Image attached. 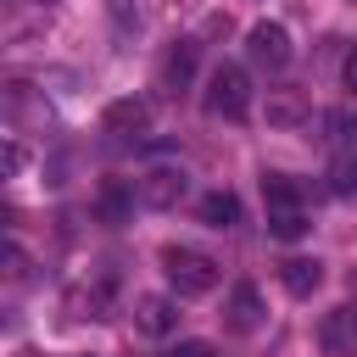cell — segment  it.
Segmentation results:
<instances>
[{
  "mask_svg": "<svg viewBox=\"0 0 357 357\" xmlns=\"http://www.w3.org/2000/svg\"><path fill=\"white\" fill-rule=\"evenodd\" d=\"M162 273L173 296H212L218 290V262L195 245H162Z\"/></svg>",
  "mask_w": 357,
  "mask_h": 357,
  "instance_id": "obj_1",
  "label": "cell"
},
{
  "mask_svg": "<svg viewBox=\"0 0 357 357\" xmlns=\"http://www.w3.org/2000/svg\"><path fill=\"white\" fill-rule=\"evenodd\" d=\"M206 112L229 117V123H240L251 112V78H245V67H234V61L212 67V78H206Z\"/></svg>",
  "mask_w": 357,
  "mask_h": 357,
  "instance_id": "obj_2",
  "label": "cell"
},
{
  "mask_svg": "<svg viewBox=\"0 0 357 357\" xmlns=\"http://www.w3.org/2000/svg\"><path fill=\"white\" fill-rule=\"evenodd\" d=\"M245 50H251V61H262V67H284V61H290V33H284V22H251Z\"/></svg>",
  "mask_w": 357,
  "mask_h": 357,
  "instance_id": "obj_3",
  "label": "cell"
},
{
  "mask_svg": "<svg viewBox=\"0 0 357 357\" xmlns=\"http://www.w3.org/2000/svg\"><path fill=\"white\" fill-rule=\"evenodd\" d=\"M184 190H190V184H184V173H178V167H151V173L139 178V201H145V206H156V212L178 206V201H184Z\"/></svg>",
  "mask_w": 357,
  "mask_h": 357,
  "instance_id": "obj_4",
  "label": "cell"
},
{
  "mask_svg": "<svg viewBox=\"0 0 357 357\" xmlns=\"http://www.w3.org/2000/svg\"><path fill=\"white\" fill-rule=\"evenodd\" d=\"M134 324L145 335H167L178 324V301L173 296H134Z\"/></svg>",
  "mask_w": 357,
  "mask_h": 357,
  "instance_id": "obj_5",
  "label": "cell"
},
{
  "mask_svg": "<svg viewBox=\"0 0 357 357\" xmlns=\"http://www.w3.org/2000/svg\"><path fill=\"white\" fill-rule=\"evenodd\" d=\"M195 78V39H173L167 45V56H162V89H184Z\"/></svg>",
  "mask_w": 357,
  "mask_h": 357,
  "instance_id": "obj_6",
  "label": "cell"
},
{
  "mask_svg": "<svg viewBox=\"0 0 357 357\" xmlns=\"http://www.w3.org/2000/svg\"><path fill=\"white\" fill-rule=\"evenodd\" d=\"M145 123H151V112H145V100H112L106 106V134H123V139H139L145 134Z\"/></svg>",
  "mask_w": 357,
  "mask_h": 357,
  "instance_id": "obj_7",
  "label": "cell"
},
{
  "mask_svg": "<svg viewBox=\"0 0 357 357\" xmlns=\"http://www.w3.org/2000/svg\"><path fill=\"white\" fill-rule=\"evenodd\" d=\"M279 284H284L290 296H312V290L324 284V262H312V257H290V262L279 268Z\"/></svg>",
  "mask_w": 357,
  "mask_h": 357,
  "instance_id": "obj_8",
  "label": "cell"
},
{
  "mask_svg": "<svg viewBox=\"0 0 357 357\" xmlns=\"http://www.w3.org/2000/svg\"><path fill=\"white\" fill-rule=\"evenodd\" d=\"M257 324H262V296H257V284H234V296H229V329L251 335Z\"/></svg>",
  "mask_w": 357,
  "mask_h": 357,
  "instance_id": "obj_9",
  "label": "cell"
},
{
  "mask_svg": "<svg viewBox=\"0 0 357 357\" xmlns=\"http://www.w3.org/2000/svg\"><path fill=\"white\" fill-rule=\"evenodd\" d=\"M201 223H206V229H234V223H240V195H229V190L201 195Z\"/></svg>",
  "mask_w": 357,
  "mask_h": 357,
  "instance_id": "obj_10",
  "label": "cell"
},
{
  "mask_svg": "<svg viewBox=\"0 0 357 357\" xmlns=\"http://www.w3.org/2000/svg\"><path fill=\"white\" fill-rule=\"evenodd\" d=\"M307 229H312L307 206H268V234L273 240H301Z\"/></svg>",
  "mask_w": 357,
  "mask_h": 357,
  "instance_id": "obj_11",
  "label": "cell"
},
{
  "mask_svg": "<svg viewBox=\"0 0 357 357\" xmlns=\"http://www.w3.org/2000/svg\"><path fill=\"white\" fill-rule=\"evenodd\" d=\"M95 206H100V218H106V223H123V218H128V206H134V190H128L123 178H106Z\"/></svg>",
  "mask_w": 357,
  "mask_h": 357,
  "instance_id": "obj_12",
  "label": "cell"
},
{
  "mask_svg": "<svg viewBox=\"0 0 357 357\" xmlns=\"http://www.w3.org/2000/svg\"><path fill=\"white\" fill-rule=\"evenodd\" d=\"M329 190L335 195H357V151H340L329 162Z\"/></svg>",
  "mask_w": 357,
  "mask_h": 357,
  "instance_id": "obj_13",
  "label": "cell"
},
{
  "mask_svg": "<svg viewBox=\"0 0 357 357\" xmlns=\"http://www.w3.org/2000/svg\"><path fill=\"white\" fill-rule=\"evenodd\" d=\"M324 128H329V134H324L329 145H346V134H351V117H346V112H329V117H324Z\"/></svg>",
  "mask_w": 357,
  "mask_h": 357,
  "instance_id": "obj_14",
  "label": "cell"
},
{
  "mask_svg": "<svg viewBox=\"0 0 357 357\" xmlns=\"http://www.w3.org/2000/svg\"><path fill=\"white\" fill-rule=\"evenodd\" d=\"M167 357H218V346H212V340H178Z\"/></svg>",
  "mask_w": 357,
  "mask_h": 357,
  "instance_id": "obj_15",
  "label": "cell"
},
{
  "mask_svg": "<svg viewBox=\"0 0 357 357\" xmlns=\"http://www.w3.org/2000/svg\"><path fill=\"white\" fill-rule=\"evenodd\" d=\"M6 173H22V145H6Z\"/></svg>",
  "mask_w": 357,
  "mask_h": 357,
  "instance_id": "obj_16",
  "label": "cell"
},
{
  "mask_svg": "<svg viewBox=\"0 0 357 357\" xmlns=\"http://www.w3.org/2000/svg\"><path fill=\"white\" fill-rule=\"evenodd\" d=\"M346 89H351V95H357V50H351V56H346Z\"/></svg>",
  "mask_w": 357,
  "mask_h": 357,
  "instance_id": "obj_17",
  "label": "cell"
},
{
  "mask_svg": "<svg viewBox=\"0 0 357 357\" xmlns=\"http://www.w3.org/2000/svg\"><path fill=\"white\" fill-rule=\"evenodd\" d=\"M346 312H351V329H357V307H346Z\"/></svg>",
  "mask_w": 357,
  "mask_h": 357,
  "instance_id": "obj_18",
  "label": "cell"
}]
</instances>
